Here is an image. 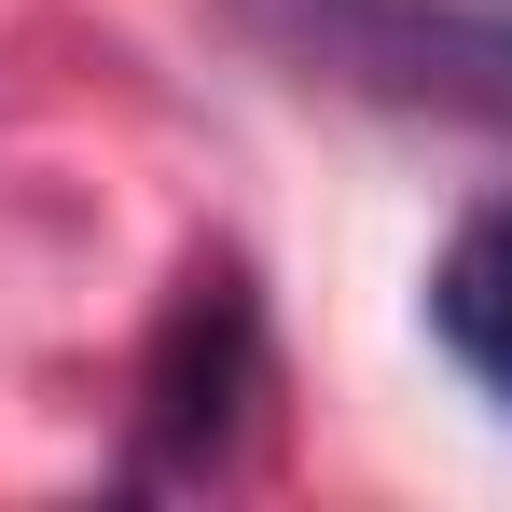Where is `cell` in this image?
<instances>
[{"mask_svg":"<svg viewBox=\"0 0 512 512\" xmlns=\"http://www.w3.org/2000/svg\"><path fill=\"white\" fill-rule=\"evenodd\" d=\"M222 14L305 84L512 139V0H222Z\"/></svg>","mask_w":512,"mask_h":512,"instance_id":"6da1fadb","label":"cell"},{"mask_svg":"<svg viewBox=\"0 0 512 512\" xmlns=\"http://www.w3.org/2000/svg\"><path fill=\"white\" fill-rule=\"evenodd\" d=\"M263 416V291L236 250H194L167 319L139 346V416H125V485H222Z\"/></svg>","mask_w":512,"mask_h":512,"instance_id":"7a4b0ae2","label":"cell"},{"mask_svg":"<svg viewBox=\"0 0 512 512\" xmlns=\"http://www.w3.org/2000/svg\"><path fill=\"white\" fill-rule=\"evenodd\" d=\"M429 333H443V360L512 416V194H485V208L443 236V263H429Z\"/></svg>","mask_w":512,"mask_h":512,"instance_id":"3957f363","label":"cell"}]
</instances>
